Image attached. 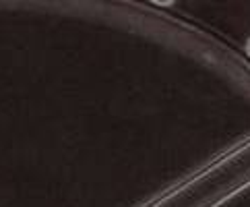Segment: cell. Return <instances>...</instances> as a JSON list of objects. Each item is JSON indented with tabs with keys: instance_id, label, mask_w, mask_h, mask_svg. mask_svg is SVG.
I'll list each match as a JSON object with an SVG mask.
<instances>
[{
	"instance_id": "1",
	"label": "cell",
	"mask_w": 250,
	"mask_h": 207,
	"mask_svg": "<svg viewBox=\"0 0 250 207\" xmlns=\"http://www.w3.org/2000/svg\"><path fill=\"white\" fill-rule=\"evenodd\" d=\"M246 52L250 54V38H248V42H246Z\"/></svg>"
}]
</instances>
